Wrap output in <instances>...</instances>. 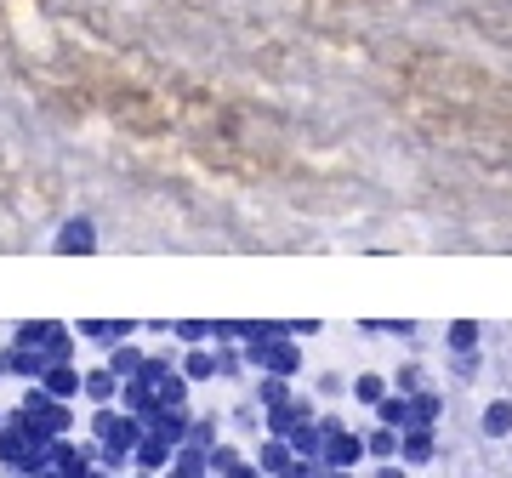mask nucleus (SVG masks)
I'll return each mask as SVG.
<instances>
[{"instance_id": "13", "label": "nucleus", "mask_w": 512, "mask_h": 478, "mask_svg": "<svg viewBox=\"0 0 512 478\" xmlns=\"http://www.w3.org/2000/svg\"><path fill=\"white\" fill-rule=\"evenodd\" d=\"M285 399H296L291 382H285V376H262V410H279Z\"/></svg>"}, {"instance_id": "14", "label": "nucleus", "mask_w": 512, "mask_h": 478, "mask_svg": "<svg viewBox=\"0 0 512 478\" xmlns=\"http://www.w3.org/2000/svg\"><path fill=\"white\" fill-rule=\"evenodd\" d=\"M57 245H63V251H92V228H86V222H69Z\"/></svg>"}, {"instance_id": "3", "label": "nucleus", "mask_w": 512, "mask_h": 478, "mask_svg": "<svg viewBox=\"0 0 512 478\" xmlns=\"http://www.w3.org/2000/svg\"><path fill=\"white\" fill-rule=\"evenodd\" d=\"M433 456H439V427H404V439H399L404 467H433Z\"/></svg>"}, {"instance_id": "5", "label": "nucleus", "mask_w": 512, "mask_h": 478, "mask_svg": "<svg viewBox=\"0 0 512 478\" xmlns=\"http://www.w3.org/2000/svg\"><path fill=\"white\" fill-rule=\"evenodd\" d=\"M399 439H404L399 427H382V422L365 427V450H370V461H399Z\"/></svg>"}, {"instance_id": "16", "label": "nucleus", "mask_w": 512, "mask_h": 478, "mask_svg": "<svg viewBox=\"0 0 512 478\" xmlns=\"http://www.w3.org/2000/svg\"><path fill=\"white\" fill-rule=\"evenodd\" d=\"M211 370H217V359H211V353H194V359H188V376H211Z\"/></svg>"}, {"instance_id": "10", "label": "nucleus", "mask_w": 512, "mask_h": 478, "mask_svg": "<svg viewBox=\"0 0 512 478\" xmlns=\"http://www.w3.org/2000/svg\"><path fill=\"white\" fill-rule=\"evenodd\" d=\"M410 410H416V427H439V422H444V393L421 387L416 399H410Z\"/></svg>"}, {"instance_id": "12", "label": "nucleus", "mask_w": 512, "mask_h": 478, "mask_svg": "<svg viewBox=\"0 0 512 478\" xmlns=\"http://www.w3.org/2000/svg\"><path fill=\"white\" fill-rule=\"evenodd\" d=\"M421 387H427V370H421V365H399V370H393V393L416 399Z\"/></svg>"}, {"instance_id": "17", "label": "nucleus", "mask_w": 512, "mask_h": 478, "mask_svg": "<svg viewBox=\"0 0 512 478\" xmlns=\"http://www.w3.org/2000/svg\"><path fill=\"white\" fill-rule=\"evenodd\" d=\"M342 387H348V382H342L336 370H325V376H319V393H342Z\"/></svg>"}, {"instance_id": "15", "label": "nucleus", "mask_w": 512, "mask_h": 478, "mask_svg": "<svg viewBox=\"0 0 512 478\" xmlns=\"http://www.w3.org/2000/svg\"><path fill=\"white\" fill-rule=\"evenodd\" d=\"M370 478H410V467H404V461H376Z\"/></svg>"}, {"instance_id": "9", "label": "nucleus", "mask_w": 512, "mask_h": 478, "mask_svg": "<svg viewBox=\"0 0 512 478\" xmlns=\"http://www.w3.org/2000/svg\"><path fill=\"white\" fill-rule=\"evenodd\" d=\"M478 427H484V439H507L512 433V399H490L484 416H478Z\"/></svg>"}, {"instance_id": "7", "label": "nucleus", "mask_w": 512, "mask_h": 478, "mask_svg": "<svg viewBox=\"0 0 512 478\" xmlns=\"http://www.w3.org/2000/svg\"><path fill=\"white\" fill-rule=\"evenodd\" d=\"M262 473H274V478H285L296 467V450H291V439H268L262 444V461H256Z\"/></svg>"}, {"instance_id": "1", "label": "nucleus", "mask_w": 512, "mask_h": 478, "mask_svg": "<svg viewBox=\"0 0 512 478\" xmlns=\"http://www.w3.org/2000/svg\"><path fill=\"white\" fill-rule=\"evenodd\" d=\"M330 467V473H353V467H365L370 450H365V433L348 422H336V416H325V456H319Z\"/></svg>"}, {"instance_id": "11", "label": "nucleus", "mask_w": 512, "mask_h": 478, "mask_svg": "<svg viewBox=\"0 0 512 478\" xmlns=\"http://www.w3.org/2000/svg\"><path fill=\"white\" fill-rule=\"evenodd\" d=\"M478 331H484L478 319H456V325H450V336H444V342H450V353H478Z\"/></svg>"}, {"instance_id": "4", "label": "nucleus", "mask_w": 512, "mask_h": 478, "mask_svg": "<svg viewBox=\"0 0 512 478\" xmlns=\"http://www.w3.org/2000/svg\"><path fill=\"white\" fill-rule=\"evenodd\" d=\"M302 422H319L313 399H302V393H296V399H285L279 410H268V433H274V439H291V433H296Z\"/></svg>"}, {"instance_id": "18", "label": "nucleus", "mask_w": 512, "mask_h": 478, "mask_svg": "<svg viewBox=\"0 0 512 478\" xmlns=\"http://www.w3.org/2000/svg\"><path fill=\"white\" fill-rule=\"evenodd\" d=\"M330 478H359V473H330Z\"/></svg>"}, {"instance_id": "2", "label": "nucleus", "mask_w": 512, "mask_h": 478, "mask_svg": "<svg viewBox=\"0 0 512 478\" xmlns=\"http://www.w3.org/2000/svg\"><path fill=\"white\" fill-rule=\"evenodd\" d=\"M251 359L262 365V376H296V370H302V348H296V336H274V342H262V348H251Z\"/></svg>"}, {"instance_id": "8", "label": "nucleus", "mask_w": 512, "mask_h": 478, "mask_svg": "<svg viewBox=\"0 0 512 478\" xmlns=\"http://www.w3.org/2000/svg\"><path fill=\"white\" fill-rule=\"evenodd\" d=\"M376 422L399 427V433H404V427H416V410H410V399H404V393H387L382 405H376Z\"/></svg>"}, {"instance_id": "6", "label": "nucleus", "mask_w": 512, "mask_h": 478, "mask_svg": "<svg viewBox=\"0 0 512 478\" xmlns=\"http://www.w3.org/2000/svg\"><path fill=\"white\" fill-rule=\"evenodd\" d=\"M387 393H393V376H376V370H365V376H353V399H359L365 410H376V405L387 399Z\"/></svg>"}]
</instances>
